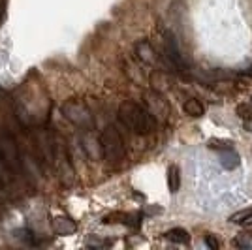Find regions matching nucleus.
<instances>
[{
  "label": "nucleus",
  "instance_id": "nucleus-20",
  "mask_svg": "<svg viewBox=\"0 0 252 250\" xmlns=\"http://www.w3.org/2000/svg\"><path fill=\"white\" fill-rule=\"evenodd\" d=\"M251 102H252V100H251Z\"/></svg>",
  "mask_w": 252,
  "mask_h": 250
},
{
  "label": "nucleus",
  "instance_id": "nucleus-18",
  "mask_svg": "<svg viewBox=\"0 0 252 250\" xmlns=\"http://www.w3.org/2000/svg\"><path fill=\"white\" fill-rule=\"evenodd\" d=\"M245 128L252 134V121H245Z\"/></svg>",
  "mask_w": 252,
  "mask_h": 250
},
{
  "label": "nucleus",
  "instance_id": "nucleus-5",
  "mask_svg": "<svg viewBox=\"0 0 252 250\" xmlns=\"http://www.w3.org/2000/svg\"><path fill=\"white\" fill-rule=\"evenodd\" d=\"M164 59H166V62H168L175 72H185L187 64H185V59H183L181 51H179L177 40H175V36H173L171 32H166V34H164Z\"/></svg>",
  "mask_w": 252,
  "mask_h": 250
},
{
  "label": "nucleus",
  "instance_id": "nucleus-19",
  "mask_svg": "<svg viewBox=\"0 0 252 250\" xmlns=\"http://www.w3.org/2000/svg\"><path fill=\"white\" fill-rule=\"evenodd\" d=\"M2 187H4V185H2V183H0V196H2V194H4V192H2Z\"/></svg>",
  "mask_w": 252,
  "mask_h": 250
},
{
  "label": "nucleus",
  "instance_id": "nucleus-7",
  "mask_svg": "<svg viewBox=\"0 0 252 250\" xmlns=\"http://www.w3.org/2000/svg\"><path fill=\"white\" fill-rule=\"evenodd\" d=\"M53 226V231L57 233V235H72L75 233V222L72 219H68V217H55L51 222Z\"/></svg>",
  "mask_w": 252,
  "mask_h": 250
},
{
  "label": "nucleus",
  "instance_id": "nucleus-6",
  "mask_svg": "<svg viewBox=\"0 0 252 250\" xmlns=\"http://www.w3.org/2000/svg\"><path fill=\"white\" fill-rule=\"evenodd\" d=\"M219 162H220V166L224 167V169L233 171V169L239 167L241 158L237 155V151L230 145V147H224V149H219Z\"/></svg>",
  "mask_w": 252,
  "mask_h": 250
},
{
  "label": "nucleus",
  "instance_id": "nucleus-10",
  "mask_svg": "<svg viewBox=\"0 0 252 250\" xmlns=\"http://www.w3.org/2000/svg\"><path fill=\"white\" fill-rule=\"evenodd\" d=\"M168 187L169 192H177L179 187H181V171H179L177 166H169L168 169Z\"/></svg>",
  "mask_w": 252,
  "mask_h": 250
},
{
  "label": "nucleus",
  "instance_id": "nucleus-15",
  "mask_svg": "<svg viewBox=\"0 0 252 250\" xmlns=\"http://www.w3.org/2000/svg\"><path fill=\"white\" fill-rule=\"evenodd\" d=\"M126 217H128L126 213H111V215L104 217V224H117V222H123L125 224Z\"/></svg>",
  "mask_w": 252,
  "mask_h": 250
},
{
  "label": "nucleus",
  "instance_id": "nucleus-8",
  "mask_svg": "<svg viewBox=\"0 0 252 250\" xmlns=\"http://www.w3.org/2000/svg\"><path fill=\"white\" fill-rule=\"evenodd\" d=\"M166 239L171 241V243H177V245H187V243L190 241V235H189V231H187V229L173 228L166 233Z\"/></svg>",
  "mask_w": 252,
  "mask_h": 250
},
{
  "label": "nucleus",
  "instance_id": "nucleus-11",
  "mask_svg": "<svg viewBox=\"0 0 252 250\" xmlns=\"http://www.w3.org/2000/svg\"><path fill=\"white\" fill-rule=\"evenodd\" d=\"M15 175V171H13V167L4 160V158L0 156V183L2 185H6V183H11V179Z\"/></svg>",
  "mask_w": 252,
  "mask_h": 250
},
{
  "label": "nucleus",
  "instance_id": "nucleus-14",
  "mask_svg": "<svg viewBox=\"0 0 252 250\" xmlns=\"http://www.w3.org/2000/svg\"><path fill=\"white\" fill-rule=\"evenodd\" d=\"M137 55H139V59L145 61V62H153V61H155V51H153V47H151L147 42H141L137 45Z\"/></svg>",
  "mask_w": 252,
  "mask_h": 250
},
{
  "label": "nucleus",
  "instance_id": "nucleus-13",
  "mask_svg": "<svg viewBox=\"0 0 252 250\" xmlns=\"http://www.w3.org/2000/svg\"><path fill=\"white\" fill-rule=\"evenodd\" d=\"M83 149L91 155V156L94 158L98 153H102V147H100V139L96 141L94 137H91V136H87L83 139Z\"/></svg>",
  "mask_w": 252,
  "mask_h": 250
},
{
  "label": "nucleus",
  "instance_id": "nucleus-4",
  "mask_svg": "<svg viewBox=\"0 0 252 250\" xmlns=\"http://www.w3.org/2000/svg\"><path fill=\"white\" fill-rule=\"evenodd\" d=\"M0 156L13 167V171H19L23 167V160H21V156H19L17 143H15V139H13L8 132H2V134H0Z\"/></svg>",
  "mask_w": 252,
  "mask_h": 250
},
{
  "label": "nucleus",
  "instance_id": "nucleus-12",
  "mask_svg": "<svg viewBox=\"0 0 252 250\" xmlns=\"http://www.w3.org/2000/svg\"><path fill=\"white\" fill-rule=\"evenodd\" d=\"M230 222H233V224H251L252 222V207L233 213V215L230 217Z\"/></svg>",
  "mask_w": 252,
  "mask_h": 250
},
{
  "label": "nucleus",
  "instance_id": "nucleus-1",
  "mask_svg": "<svg viewBox=\"0 0 252 250\" xmlns=\"http://www.w3.org/2000/svg\"><path fill=\"white\" fill-rule=\"evenodd\" d=\"M119 119L125 125V128H128L130 132H134L137 136H149L157 128L155 117L149 113L145 107L134 104V102H125L119 107Z\"/></svg>",
  "mask_w": 252,
  "mask_h": 250
},
{
  "label": "nucleus",
  "instance_id": "nucleus-3",
  "mask_svg": "<svg viewBox=\"0 0 252 250\" xmlns=\"http://www.w3.org/2000/svg\"><path fill=\"white\" fill-rule=\"evenodd\" d=\"M63 115L70 121L74 123L75 126L83 128V130H93L94 128V119L93 115L89 111V107L83 104V102H77V100H70L63 105Z\"/></svg>",
  "mask_w": 252,
  "mask_h": 250
},
{
  "label": "nucleus",
  "instance_id": "nucleus-16",
  "mask_svg": "<svg viewBox=\"0 0 252 250\" xmlns=\"http://www.w3.org/2000/svg\"><path fill=\"white\" fill-rule=\"evenodd\" d=\"M237 115L243 117L245 121H252V102L251 104H245L237 107Z\"/></svg>",
  "mask_w": 252,
  "mask_h": 250
},
{
  "label": "nucleus",
  "instance_id": "nucleus-17",
  "mask_svg": "<svg viewBox=\"0 0 252 250\" xmlns=\"http://www.w3.org/2000/svg\"><path fill=\"white\" fill-rule=\"evenodd\" d=\"M205 245H207V247H211L213 250L219 249V243H217V239H215L213 235H205Z\"/></svg>",
  "mask_w": 252,
  "mask_h": 250
},
{
  "label": "nucleus",
  "instance_id": "nucleus-9",
  "mask_svg": "<svg viewBox=\"0 0 252 250\" xmlns=\"http://www.w3.org/2000/svg\"><path fill=\"white\" fill-rule=\"evenodd\" d=\"M183 111L189 115V117H201L203 115V105H201L200 100H196V98H189L185 105H183Z\"/></svg>",
  "mask_w": 252,
  "mask_h": 250
},
{
  "label": "nucleus",
  "instance_id": "nucleus-2",
  "mask_svg": "<svg viewBox=\"0 0 252 250\" xmlns=\"http://www.w3.org/2000/svg\"><path fill=\"white\" fill-rule=\"evenodd\" d=\"M100 147H102V156L109 162V164H121L126 156V145L125 139L121 136V132L115 126H107L102 136H100Z\"/></svg>",
  "mask_w": 252,
  "mask_h": 250
}]
</instances>
